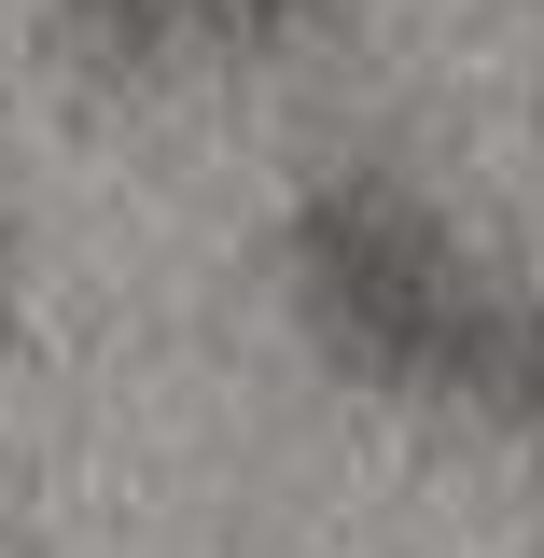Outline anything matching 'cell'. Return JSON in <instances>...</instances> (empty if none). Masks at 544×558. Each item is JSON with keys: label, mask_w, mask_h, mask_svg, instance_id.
<instances>
[{"label": "cell", "mask_w": 544, "mask_h": 558, "mask_svg": "<svg viewBox=\"0 0 544 558\" xmlns=\"http://www.w3.org/2000/svg\"><path fill=\"white\" fill-rule=\"evenodd\" d=\"M279 307L322 377L461 418L488 447H544V266H517L419 168H307L279 209Z\"/></svg>", "instance_id": "6da1fadb"}, {"label": "cell", "mask_w": 544, "mask_h": 558, "mask_svg": "<svg viewBox=\"0 0 544 558\" xmlns=\"http://www.w3.org/2000/svg\"><path fill=\"white\" fill-rule=\"evenodd\" d=\"M349 0H43V57L98 98H154L196 70H266L293 43H322Z\"/></svg>", "instance_id": "7a4b0ae2"}, {"label": "cell", "mask_w": 544, "mask_h": 558, "mask_svg": "<svg viewBox=\"0 0 544 558\" xmlns=\"http://www.w3.org/2000/svg\"><path fill=\"white\" fill-rule=\"evenodd\" d=\"M0 266H14V209H0Z\"/></svg>", "instance_id": "3957f363"}]
</instances>
